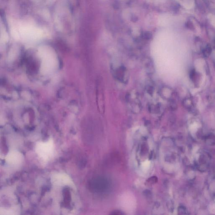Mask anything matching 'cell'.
<instances>
[{
    "instance_id": "1",
    "label": "cell",
    "mask_w": 215,
    "mask_h": 215,
    "mask_svg": "<svg viewBox=\"0 0 215 215\" xmlns=\"http://www.w3.org/2000/svg\"><path fill=\"white\" fill-rule=\"evenodd\" d=\"M54 142L52 139L46 142H38L35 146V152L42 161L47 162L51 159L54 154Z\"/></svg>"
},
{
    "instance_id": "2",
    "label": "cell",
    "mask_w": 215,
    "mask_h": 215,
    "mask_svg": "<svg viewBox=\"0 0 215 215\" xmlns=\"http://www.w3.org/2000/svg\"><path fill=\"white\" fill-rule=\"evenodd\" d=\"M51 182L57 186H74V183L70 176L64 173L53 174L51 177Z\"/></svg>"
},
{
    "instance_id": "3",
    "label": "cell",
    "mask_w": 215,
    "mask_h": 215,
    "mask_svg": "<svg viewBox=\"0 0 215 215\" xmlns=\"http://www.w3.org/2000/svg\"><path fill=\"white\" fill-rule=\"evenodd\" d=\"M5 159L6 162L10 165L18 166L23 163L24 156L19 151L12 150L6 155Z\"/></svg>"
},
{
    "instance_id": "4",
    "label": "cell",
    "mask_w": 215,
    "mask_h": 215,
    "mask_svg": "<svg viewBox=\"0 0 215 215\" xmlns=\"http://www.w3.org/2000/svg\"><path fill=\"white\" fill-rule=\"evenodd\" d=\"M208 18L210 20L211 24L215 27V16L212 14H209Z\"/></svg>"
}]
</instances>
